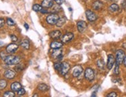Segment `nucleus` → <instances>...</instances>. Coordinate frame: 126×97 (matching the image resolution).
I'll use <instances>...</instances> for the list:
<instances>
[{
	"instance_id": "19",
	"label": "nucleus",
	"mask_w": 126,
	"mask_h": 97,
	"mask_svg": "<svg viewBox=\"0 0 126 97\" xmlns=\"http://www.w3.org/2000/svg\"><path fill=\"white\" fill-rule=\"evenodd\" d=\"M63 46V42L59 41H53L50 43V47L52 48H60Z\"/></svg>"
},
{
	"instance_id": "14",
	"label": "nucleus",
	"mask_w": 126,
	"mask_h": 97,
	"mask_svg": "<svg viewBox=\"0 0 126 97\" xmlns=\"http://www.w3.org/2000/svg\"><path fill=\"white\" fill-rule=\"evenodd\" d=\"M50 36L53 39H58L62 36V33H61V32L59 30H54L50 32Z\"/></svg>"
},
{
	"instance_id": "12",
	"label": "nucleus",
	"mask_w": 126,
	"mask_h": 97,
	"mask_svg": "<svg viewBox=\"0 0 126 97\" xmlns=\"http://www.w3.org/2000/svg\"><path fill=\"white\" fill-rule=\"evenodd\" d=\"M83 73V68L80 66H77L74 67L73 70V76L74 77H78Z\"/></svg>"
},
{
	"instance_id": "26",
	"label": "nucleus",
	"mask_w": 126,
	"mask_h": 97,
	"mask_svg": "<svg viewBox=\"0 0 126 97\" xmlns=\"http://www.w3.org/2000/svg\"><path fill=\"white\" fill-rule=\"evenodd\" d=\"M7 85V82L5 79H0V89H4Z\"/></svg>"
},
{
	"instance_id": "1",
	"label": "nucleus",
	"mask_w": 126,
	"mask_h": 97,
	"mask_svg": "<svg viewBox=\"0 0 126 97\" xmlns=\"http://www.w3.org/2000/svg\"><path fill=\"white\" fill-rule=\"evenodd\" d=\"M4 61L7 65H16L20 62L21 58L17 56H7Z\"/></svg>"
},
{
	"instance_id": "23",
	"label": "nucleus",
	"mask_w": 126,
	"mask_h": 97,
	"mask_svg": "<svg viewBox=\"0 0 126 97\" xmlns=\"http://www.w3.org/2000/svg\"><path fill=\"white\" fill-rule=\"evenodd\" d=\"M37 89H39L40 91L41 92H45L47 90H48L49 89V86L46 84H43V83H41V84H39L37 86Z\"/></svg>"
},
{
	"instance_id": "6",
	"label": "nucleus",
	"mask_w": 126,
	"mask_h": 97,
	"mask_svg": "<svg viewBox=\"0 0 126 97\" xmlns=\"http://www.w3.org/2000/svg\"><path fill=\"white\" fill-rule=\"evenodd\" d=\"M74 39V34L72 32H67L66 34H64L62 38H61V42L63 43H67L69 42H70L71 40H73Z\"/></svg>"
},
{
	"instance_id": "25",
	"label": "nucleus",
	"mask_w": 126,
	"mask_h": 97,
	"mask_svg": "<svg viewBox=\"0 0 126 97\" xmlns=\"http://www.w3.org/2000/svg\"><path fill=\"white\" fill-rule=\"evenodd\" d=\"M3 96L5 97H14L15 96V92L13 91H7L4 93Z\"/></svg>"
},
{
	"instance_id": "18",
	"label": "nucleus",
	"mask_w": 126,
	"mask_h": 97,
	"mask_svg": "<svg viewBox=\"0 0 126 97\" xmlns=\"http://www.w3.org/2000/svg\"><path fill=\"white\" fill-rule=\"evenodd\" d=\"M21 88H22V85L18 82H15L11 85V89H12V91H13V92H18Z\"/></svg>"
},
{
	"instance_id": "8",
	"label": "nucleus",
	"mask_w": 126,
	"mask_h": 97,
	"mask_svg": "<svg viewBox=\"0 0 126 97\" xmlns=\"http://www.w3.org/2000/svg\"><path fill=\"white\" fill-rule=\"evenodd\" d=\"M87 23L86 22L84 21H79L78 24H77V27H78V29L80 32H81V33H83V32H84V31L87 29Z\"/></svg>"
},
{
	"instance_id": "30",
	"label": "nucleus",
	"mask_w": 126,
	"mask_h": 97,
	"mask_svg": "<svg viewBox=\"0 0 126 97\" xmlns=\"http://www.w3.org/2000/svg\"><path fill=\"white\" fill-rule=\"evenodd\" d=\"M26 93V90L23 89V88H21L18 92H17V94H18V96H23L24 94Z\"/></svg>"
},
{
	"instance_id": "31",
	"label": "nucleus",
	"mask_w": 126,
	"mask_h": 97,
	"mask_svg": "<svg viewBox=\"0 0 126 97\" xmlns=\"http://www.w3.org/2000/svg\"><path fill=\"white\" fill-rule=\"evenodd\" d=\"M114 73L116 75L119 74V64L116 63L115 64V67H114Z\"/></svg>"
},
{
	"instance_id": "9",
	"label": "nucleus",
	"mask_w": 126,
	"mask_h": 97,
	"mask_svg": "<svg viewBox=\"0 0 126 97\" xmlns=\"http://www.w3.org/2000/svg\"><path fill=\"white\" fill-rule=\"evenodd\" d=\"M114 62H115V59L113 56V55L110 54V55H108V62H107V68L108 69H111L114 64Z\"/></svg>"
},
{
	"instance_id": "5",
	"label": "nucleus",
	"mask_w": 126,
	"mask_h": 97,
	"mask_svg": "<svg viewBox=\"0 0 126 97\" xmlns=\"http://www.w3.org/2000/svg\"><path fill=\"white\" fill-rule=\"evenodd\" d=\"M18 48H19V46L17 44H16V43H11V44H9L6 46L5 51H6L7 53L13 54L17 51Z\"/></svg>"
},
{
	"instance_id": "20",
	"label": "nucleus",
	"mask_w": 126,
	"mask_h": 97,
	"mask_svg": "<svg viewBox=\"0 0 126 97\" xmlns=\"http://www.w3.org/2000/svg\"><path fill=\"white\" fill-rule=\"evenodd\" d=\"M67 22V18L66 17H62V18H60L59 20L57 21V23L56 24V25L57 27H62Z\"/></svg>"
},
{
	"instance_id": "2",
	"label": "nucleus",
	"mask_w": 126,
	"mask_h": 97,
	"mask_svg": "<svg viewBox=\"0 0 126 97\" xmlns=\"http://www.w3.org/2000/svg\"><path fill=\"white\" fill-rule=\"evenodd\" d=\"M60 17H59V15L57 14H55V13H53V14H50V15H49L47 17V23L48 24H50V25H56L57 23V21L59 20Z\"/></svg>"
},
{
	"instance_id": "41",
	"label": "nucleus",
	"mask_w": 126,
	"mask_h": 97,
	"mask_svg": "<svg viewBox=\"0 0 126 97\" xmlns=\"http://www.w3.org/2000/svg\"><path fill=\"white\" fill-rule=\"evenodd\" d=\"M91 96H96V93H95V92H94V93H92Z\"/></svg>"
},
{
	"instance_id": "27",
	"label": "nucleus",
	"mask_w": 126,
	"mask_h": 97,
	"mask_svg": "<svg viewBox=\"0 0 126 97\" xmlns=\"http://www.w3.org/2000/svg\"><path fill=\"white\" fill-rule=\"evenodd\" d=\"M42 9H43L42 5H38V4H36L32 6V9H33V11H35V12H40V11L42 10Z\"/></svg>"
},
{
	"instance_id": "32",
	"label": "nucleus",
	"mask_w": 126,
	"mask_h": 97,
	"mask_svg": "<svg viewBox=\"0 0 126 97\" xmlns=\"http://www.w3.org/2000/svg\"><path fill=\"white\" fill-rule=\"evenodd\" d=\"M117 93H114V92H112V93H108L106 96L107 97H117Z\"/></svg>"
},
{
	"instance_id": "13",
	"label": "nucleus",
	"mask_w": 126,
	"mask_h": 97,
	"mask_svg": "<svg viewBox=\"0 0 126 97\" xmlns=\"http://www.w3.org/2000/svg\"><path fill=\"white\" fill-rule=\"evenodd\" d=\"M16 73L13 71V70L8 69L5 72L4 76H5V78H6L8 79H13L16 77Z\"/></svg>"
},
{
	"instance_id": "3",
	"label": "nucleus",
	"mask_w": 126,
	"mask_h": 97,
	"mask_svg": "<svg viewBox=\"0 0 126 97\" xmlns=\"http://www.w3.org/2000/svg\"><path fill=\"white\" fill-rule=\"evenodd\" d=\"M125 57V52L122 49H119L116 52V57H115V62L116 63L121 65L123 61H124V59Z\"/></svg>"
},
{
	"instance_id": "40",
	"label": "nucleus",
	"mask_w": 126,
	"mask_h": 97,
	"mask_svg": "<svg viewBox=\"0 0 126 97\" xmlns=\"http://www.w3.org/2000/svg\"><path fill=\"white\" fill-rule=\"evenodd\" d=\"M123 62H124V65H125V66L126 67V56L125 57V59H124V61H123Z\"/></svg>"
},
{
	"instance_id": "11",
	"label": "nucleus",
	"mask_w": 126,
	"mask_h": 97,
	"mask_svg": "<svg viewBox=\"0 0 126 97\" xmlns=\"http://www.w3.org/2000/svg\"><path fill=\"white\" fill-rule=\"evenodd\" d=\"M70 68V66L67 62H63L62 67H61V71H60V73H61V74L62 75H65L69 72Z\"/></svg>"
},
{
	"instance_id": "33",
	"label": "nucleus",
	"mask_w": 126,
	"mask_h": 97,
	"mask_svg": "<svg viewBox=\"0 0 126 97\" xmlns=\"http://www.w3.org/2000/svg\"><path fill=\"white\" fill-rule=\"evenodd\" d=\"M5 25V20L2 18H0V29L2 28Z\"/></svg>"
},
{
	"instance_id": "15",
	"label": "nucleus",
	"mask_w": 126,
	"mask_h": 97,
	"mask_svg": "<svg viewBox=\"0 0 126 97\" xmlns=\"http://www.w3.org/2000/svg\"><path fill=\"white\" fill-rule=\"evenodd\" d=\"M104 6V4L100 0H97V1L94 2L92 4V8L94 9V10H101Z\"/></svg>"
},
{
	"instance_id": "35",
	"label": "nucleus",
	"mask_w": 126,
	"mask_h": 97,
	"mask_svg": "<svg viewBox=\"0 0 126 97\" xmlns=\"http://www.w3.org/2000/svg\"><path fill=\"white\" fill-rule=\"evenodd\" d=\"M40 12H41V13H42V14H45V13H48V11H47V9L45 10V9H42V10L40 11Z\"/></svg>"
},
{
	"instance_id": "24",
	"label": "nucleus",
	"mask_w": 126,
	"mask_h": 97,
	"mask_svg": "<svg viewBox=\"0 0 126 97\" xmlns=\"http://www.w3.org/2000/svg\"><path fill=\"white\" fill-rule=\"evenodd\" d=\"M24 69H25V66H24L23 63H18V64H16V66L15 67L16 71H17V72L23 71Z\"/></svg>"
},
{
	"instance_id": "17",
	"label": "nucleus",
	"mask_w": 126,
	"mask_h": 97,
	"mask_svg": "<svg viewBox=\"0 0 126 97\" xmlns=\"http://www.w3.org/2000/svg\"><path fill=\"white\" fill-rule=\"evenodd\" d=\"M53 5V0H43V2H42V6L46 9L52 7Z\"/></svg>"
},
{
	"instance_id": "21",
	"label": "nucleus",
	"mask_w": 126,
	"mask_h": 97,
	"mask_svg": "<svg viewBox=\"0 0 126 97\" xmlns=\"http://www.w3.org/2000/svg\"><path fill=\"white\" fill-rule=\"evenodd\" d=\"M96 65H97V68L99 69H101V70H104V69H105V64L104 60H102V59H99V60H97Z\"/></svg>"
},
{
	"instance_id": "10",
	"label": "nucleus",
	"mask_w": 126,
	"mask_h": 97,
	"mask_svg": "<svg viewBox=\"0 0 126 97\" xmlns=\"http://www.w3.org/2000/svg\"><path fill=\"white\" fill-rule=\"evenodd\" d=\"M51 56L53 59H61L62 58V50L60 48H53V51L52 52Z\"/></svg>"
},
{
	"instance_id": "4",
	"label": "nucleus",
	"mask_w": 126,
	"mask_h": 97,
	"mask_svg": "<svg viewBox=\"0 0 126 97\" xmlns=\"http://www.w3.org/2000/svg\"><path fill=\"white\" fill-rule=\"evenodd\" d=\"M84 77L88 81H92L94 78V71L91 68L86 69L84 72Z\"/></svg>"
},
{
	"instance_id": "37",
	"label": "nucleus",
	"mask_w": 126,
	"mask_h": 97,
	"mask_svg": "<svg viewBox=\"0 0 126 97\" xmlns=\"http://www.w3.org/2000/svg\"><path fill=\"white\" fill-rule=\"evenodd\" d=\"M57 4H61L62 3V0H54Z\"/></svg>"
},
{
	"instance_id": "28",
	"label": "nucleus",
	"mask_w": 126,
	"mask_h": 97,
	"mask_svg": "<svg viewBox=\"0 0 126 97\" xmlns=\"http://www.w3.org/2000/svg\"><path fill=\"white\" fill-rule=\"evenodd\" d=\"M53 66H54V69H55L56 70H57V71H61V67H62V63L61 62H56V63H54Z\"/></svg>"
},
{
	"instance_id": "38",
	"label": "nucleus",
	"mask_w": 126,
	"mask_h": 97,
	"mask_svg": "<svg viewBox=\"0 0 126 97\" xmlns=\"http://www.w3.org/2000/svg\"><path fill=\"white\" fill-rule=\"evenodd\" d=\"M24 26H25V28H26V30H28V29H29V25H28V24L25 23V24H24Z\"/></svg>"
},
{
	"instance_id": "7",
	"label": "nucleus",
	"mask_w": 126,
	"mask_h": 97,
	"mask_svg": "<svg viewBox=\"0 0 126 97\" xmlns=\"http://www.w3.org/2000/svg\"><path fill=\"white\" fill-rule=\"evenodd\" d=\"M85 14H86L87 19H88L90 22H94L97 19V15H96V14L94 12H92L91 10H87Z\"/></svg>"
},
{
	"instance_id": "36",
	"label": "nucleus",
	"mask_w": 126,
	"mask_h": 97,
	"mask_svg": "<svg viewBox=\"0 0 126 97\" xmlns=\"http://www.w3.org/2000/svg\"><path fill=\"white\" fill-rule=\"evenodd\" d=\"M0 56H1L2 59V56H4V59H5V57H6V56H7L6 55H5V53H4L3 52H2L1 53H0Z\"/></svg>"
},
{
	"instance_id": "16",
	"label": "nucleus",
	"mask_w": 126,
	"mask_h": 97,
	"mask_svg": "<svg viewBox=\"0 0 126 97\" xmlns=\"http://www.w3.org/2000/svg\"><path fill=\"white\" fill-rule=\"evenodd\" d=\"M108 12L110 13H117L119 12V6L117 4H112L108 8Z\"/></svg>"
},
{
	"instance_id": "34",
	"label": "nucleus",
	"mask_w": 126,
	"mask_h": 97,
	"mask_svg": "<svg viewBox=\"0 0 126 97\" xmlns=\"http://www.w3.org/2000/svg\"><path fill=\"white\" fill-rule=\"evenodd\" d=\"M10 38H11V39H12L13 42H16V41L18 40V38L16 37V36H14V35H11L10 36Z\"/></svg>"
},
{
	"instance_id": "39",
	"label": "nucleus",
	"mask_w": 126,
	"mask_h": 97,
	"mask_svg": "<svg viewBox=\"0 0 126 97\" xmlns=\"http://www.w3.org/2000/svg\"><path fill=\"white\" fill-rule=\"evenodd\" d=\"M122 47L126 49V41H125V42H123V43H122Z\"/></svg>"
},
{
	"instance_id": "29",
	"label": "nucleus",
	"mask_w": 126,
	"mask_h": 97,
	"mask_svg": "<svg viewBox=\"0 0 126 97\" xmlns=\"http://www.w3.org/2000/svg\"><path fill=\"white\" fill-rule=\"evenodd\" d=\"M6 23H7V25H9V26H12V25H15V22L12 19H10V18H8L7 19H6Z\"/></svg>"
},
{
	"instance_id": "22",
	"label": "nucleus",
	"mask_w": 126,
	"mask_h": 97,
	"mask_svg": "<svg viewBox=\"0 0 126 97\" xmlns=\"http://www.w3.org/2000/svg\"><path fill=\"white\" fill-rule=\"evenodd\" d=\"M20 46L23 48H24L25 49H29V48H30V42L27 39H23V41L21 42Z\"/></svg>"
}]
</instances>
